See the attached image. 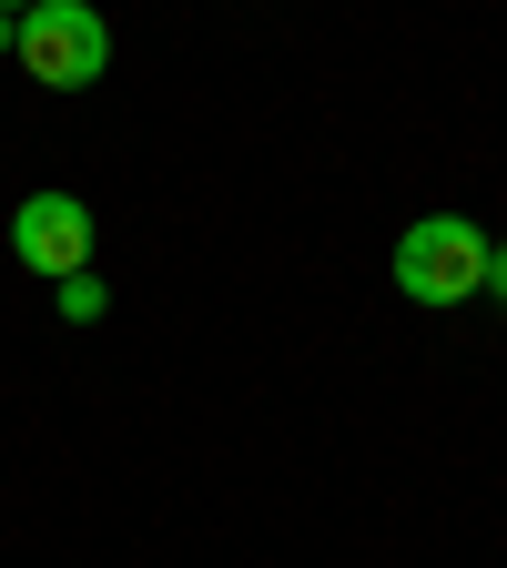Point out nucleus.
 <instances>
[{
	"instance_id": "7ed1b4c3",
	"label": "nucleus",
	"mask_w": 507,
	"mask_h": 568,
	"mask_svg": "<svg viewBox=\"0 0 507 568\" xmlns=\"http://www.w3.org/2000/svg\"><path fill=\"white\" fill-rule=\"evenodd\" d=\"M11 254L31 264V274H92V203L82 193H31L21 213H11Z\"/></svg>"
},
{
	"instance_id": "20e7f679",
	"label": "nucleus",
	"mask_w": 507,
	"mask_h": 568,
	"mask_svg": "<svg viewBox=\"0 0 507 568\" xmlns=\"http://www.w3.org/2000/svg\"><path fill=\"white\" fill-rule=\"evenodd\" d=\"M51 295H61V325H102V305H112V295H102V274H61Z\"/></svg>"
},
{
	"instance_id": "39448f33",
	"label": "nucleus",
	"mask_w": 507,
	"mask_h": 568,
	"mask_svg": "<svg viewBox=\"0 0 507 568\" xmlns=\"http://www.w3.org/2000/svg\"><path fill=\"white\" fill-rule=\"evenodd\" d=\"M487 295L507 305V244H487Z\"/></svg>"
},
{
	"instance_id": "423d86ee",
	"label": "nucleus",
	"mask_w": 507,
	"mask_h": 568,
	"mask_svg": "<svg viewBox=\"0 0 507 568\" xmlns=\"http://www.w3.org/2000/svg\"><path fill=\"white\" fill-rule=\"evenodd\" d=\"M0 51H21V21H11V11H0Z\"/></svg>"
},
{
	"instance_id": "f03ea898",
	"label": "nucleus",
	"mask_w": 507,
	"mask_h": 568,
	"mask_svg": "<svg viewBox=\"0 0 507 568\" xmlns=\"http://www.w3.org/2000/svg\"><path fill=\"white\" fill-rule=\"evenodd\" d=\"M41 92H92L112 71V21L92 0H31L21 11V51H11Z\"/></svg>"
},
{
	"instance_id": "f257e3e1",
	"label": "nucleus",
	"mask_w": 507,
	"mask_h": 568,
	"mask_svg": "<svg viewBox=\"0 0 507 568\" xmlns=\"http://www.w3.org/2000/svg\"><path fill=\"white\" fill-rule=\"evenodd\" d=\"M396 295L406 305H467L487 295V234L467 224V213H416V224L396 234Z\"/></svg>"
},
{
	"instance_id": "0eeeda50",
	"label": "nucleus",
	"mask_w": 507,
	"mask_h": 568,
	"mask_svg": "<svg viewBox=\"0 0 507 568\" xmlns=\"http://www.w3.org/2000/svg\"><path fill=\"white\" fill-rule=\"evenodd\" d=\"M0 11H11V21H21V11H31V0H0Z\"/></svg>"
}]
</instances>
